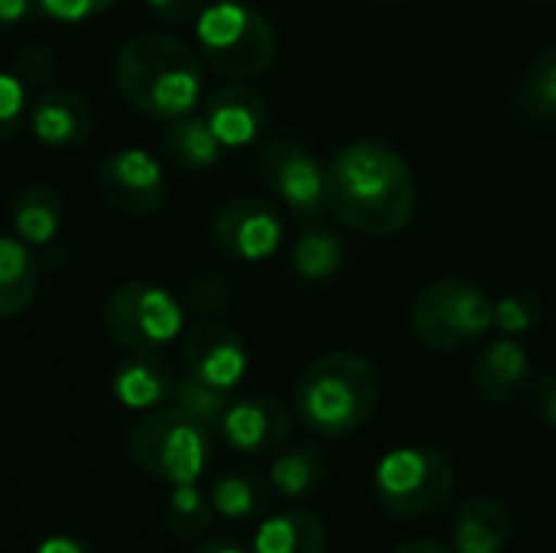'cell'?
<instances>
[{
    "label": "cell",
    "mask_w": 556,
    "mask_h": 553,
    "mask_svg": "<svg viewBox=\"0 0 556 553\" xmlns=\"http://www.w3.org/2000/svg\"><path fill=\"white\" fill-rule=\"evenodd\" d=\"M410 329L433 352L472 349L495 332V300L476 280L440 277L417 293Z\"/></svg>",
    "instance_id": "obj_5"
},
{
    "label": "cell",
    "mask_w": 556,
    "mask_h": 553,
    "mask_svg": "<svg viewBox=\"0 0 556 553\" xmlns=\"http://www.w3.org/2000/svg\"><path fill=\"white\" fill-rule=\"evenodd\" d=\"M26 117H29L26 85L13 72H0V143L16 137Z\"/></svg>",
    "instance_id": "obj_31"
},
{
    "label": "cell",
    "mask_w": 556,
    "mask_h": 553,
    "mask_svg": "<svg viewBox=\"0 0 556 553\" xmlns=\"http://www.w3.org/2000/svg\"><path fill=\"white\" fill-rule=\"evenodd\" d=\"M182 365L186 375L218 391H235L248 375V345L231 326L202 319L182 339Z\"/></svg>",
    "instance_id": "obj_12"
},
{
    "label": "cell",
    "mask_w": 556,
    "mask_h": 553,
    "mask_svg": "<svg viewBox=\"0 0 556 553\" xmlns=\"http://www.w3.org/2000/svg\"><path fill=\"white\" fill-rule=\"evenodd\" d=\"M218 430L231 450L244 456H267V453H277L290 440L293 417L277 398L251 394V398L228 404Z\"/></svg>",
    "instance_id": "obj_13"
},
{
    "label": "cell",
    "mask_w": 556,
    "mask_h": 553,
    "mask_svg": "<svg viewBox=\"0 0 556 553\" xmlns=\"http://www.w3.org/2000/svg\"><path fill=\"white\" fill-rule=\"evenodd\" d=\"M212 502L195 489V482L186 486H173L169 502H166V525L169 535L179 541H199L208 525H212Z\"/></svg>",
    "instance_id": "obj_27"
},
{
    "label": "cell",
    "mask_w": 556,
    "mask_h": 553,
    "mask_svg": "<svg viewBox=\"0 0 556 553\" xmlns=\"http://www.w3.org/2000/svg\"><path fill=\"white\" fill-rule=\"evenodd\" d=\"M13 75L23 81V85H36V88H46L52 78H55V52L42 42H29L16 52V62H13Z\"/></svg>",
    "instance_id": "obj_32"
},
{
    "label": "cell",
    "mask_w": 556,
    "mask_h": 553,
    "mask_svg": "<svg viewBox=\"0 0 556 553\" xmlns=\"http://www.w3.org/2000/svg\"><path fill=\"white\" fill-rule=\"evenodd\" d=\"M101 323L108 336L127 352H163L182 336L186 310L166 287L150 280H127L108 293Z\"/></svg>",
    "instance_id": "obj_8"
},
{
    "label": "cell",
    "mask_w": 556,
    "mask_h": 553,
    "mask_svg": "<svg viewBox=\"0 0 556 553\" xmlns=\"http://www.w3.org/2000/svg\"><path fill=\"white\" fill-rule=\"evenodd\" d=\"M117 0H36V10L55 23H85L108 13Z\"/></svg>",
    "instance_id": "obj_33"
},
{
    "label": "cell",
    "mask_w": 556,
    "mask_h": 553,
    "mask_svg": "<svg viewBox=\"0 0 556 553\" xmlns=\"http://www.w3.org/2000/svg\"><path fill=\"white\" fill-rule=\"evenodd\" d=\"M381 404V372L355 352H329L303 368L293 385L300 424L323 437L342 440L362 430Z\"/></svg>",
    "instance_id": "obj_3"
},
{
    "label": "cell",
    "mask_w": 556,
    "mask_h": 553,
    "mask_svg": "<svg viewBox=\"0 0 556 553\" xmlns=\"http://www.w3.org/2000/svg\"><path fill=\"white\" fill-rule=\"evenodd\" d=\"M329 531L313 512H280L270 515L257 535L251 553H326Z\"/></svg>",
    "instance_id": "obj_21"
},
{
    "label": "cell",
    "mask_w": 556,
    "mask_h": 553,
    "mask_svg": "<svg viewBox=\"0 0 556 553\" xmlns=\"http://www.w3.org/2000/svg\"><path fill=\"white\" fill-rule=\"evenodd\" d=\"M511 541V515L495 499H469L453 518L456 553H505Z\"/></svg>",
    "instance_id": "obj_17"
},
{
    "label": "cell",
    "mask_w": 556,
    "mask_h": 553,
    "mask_svg": "<svg viewBox=\"0 0 556 553\" xmlns=\"http://www.w3.org/2000/svg\"><path fill=\"white\" fill-rule=\"evenodd\" d=\"M195 46L202 62L228 81L257 78L277 59L270 20L244 0L205 3L195 16Z\"/></svg>",
    "instance_id": "obj_4"
},
{
    "label": "cell",
    "mask_w": 556,
    "mask_h": 553,
    "mask_svg": "<svg viewBox=\"0 0 556 553\" xmlns=\"http://www.w3.org/2000/svg\"><path fill=\"white\" fill-rule=\"evenodd\" d=\"M420 189L401 150L358 137L326 163V212L358 235H401L417 215Z\"/></svg>",
    "instance_id": "obj_1"
},
{
    "label": "cell",
    "mask_w": 556,
    "mask_h": 553,
    "mask_svg": "<svg viewBox=\"0 0 556 553\" xmlns=\"http://www.w3.org/2000/svg\"><path fill=\"white\" fill-rule=\"evenodd\" d=\"M257 173L283 202V209L303 222L319 225L326 215V166L313 150L293 137H274L257 153Z\"/></svg>",
    "instance_id": "obj_9"
},
{
    "label": "cell",
    "mask_w": 556,
    "mask_h": 553,
    "mask_svg": "<svg viewBox=\"0 0 556 553\" xmlns=\"http://www.w3.org/2000/svg\"><path fill=\"white\" fill-rule=\"evenodd\" d=\"M544 323V306L538 300V293L521 290V293H505L502 300H495V329L502 336L521 339L528 332H534Z\"/></svg>",
    "instance_id": "obj_29"
},
{
    "label": "cell",
    "mask_w": 556,
    "mask_h": 553,
    "mask_svg": "<svg viewBox=\"0 0 556 553\" xmlns=\"http://www.w3.org/2000/svg\"><path fill=\"white\" fill-rule=\"evenodd\" d=\"M329 476V466H326V456L323 450L303 443V447H293L287 453H280L274 463H270V489L283 499H306V495H316L323 489Z\"/></svg>",
    "instance_id": "obj_24"
},
{
    "label": "cell",
    "mask_w": 556,
    "mask_h": 553,
    "mask_svg": "<svg viewBox=\"0 0 556 553\" xmlns=\"http://www.w3.org/2000/svg\"><path fill=\"white\" fill-rule=\"evenodd\" d=\"M39 290V261L16 235H0V319L20 316Z\"/></svg>",
    "instance_id": "obj_20"
},
{
    "label": "cell",
    "mask_w": 556,
    "mask_h": 553,
    "mask_svg": "<svg viewBox=\"0 0 556 553\" xmlns=\"http://www.w3.org/2000/svg\"><path fill=\"white\" fill-rule=\"evenodd\" d=\"M98 189L117 212L153 215L166 199V176L143 147H121L101 160Z\"/></svg>",
    "instance_id": "obj_11"
},
{
    "label": "cell",
    "mask_w": 556,
    "mask_h": 553,
    "mask_svg": "<svg viewBox=\"0 0 556 553\" xmlns=\"http://www.w3.org/2000/svg\"><path fill=\"white\" fill-rule=\"evenodd\" d=\"M345 244L336 231L329 228H319V225H309L296 241H293V251H290V267L300 280L306 284H326L332 280L336 274H342L345 267Z\"/></svg>",
    "instance_id": "obj_23"
},
{
    "label": "cell",
    "mask_w": 556,
    "mask_h": 553,
    "mask_svg": "<svg viewBox=\"0 0 556 553\" xmlns=\"http://www.w3.org/2000/svg\"><path fill=\"white\" fill-rule=\"evenodd\" d=\"M169 401L179 407V411H186V414H192L195 420H202L205 427H218L222 424V417H225V411H228V391H218V388H212V385H205V381H199V378H192V375H182V378H176L173 381V394H169Z\"/></svg>",
    "instance_id": "obj_28"
},
{
    "label": "cell",
    "mask_w": 556,
    "mask_h": 553,
    "mask_svg": "<svg viewBox=\"0 0 556 553\" xmlns=\"http://www.w3.org/2000/svg\"><path fill=\"white\" fill-rule=\"evenodd\" d=\"M195 553H251V551H244V548H241V544H235V541L218 538V541H205V544H202Z\"/></svg>",
    "instance_id": "obj_39"
},
{
    "label": "cell",
    "mask_w": 556,
    "mask_h": 553,
    "mask_svg": "<svg viewBox=\"0 0 556 553\" xmlns=\"http://www.w3.org/2000/svg\"><path fill=\"white\" fill-rule=\"evenodd\" d=\"M208 231L218 254L235 264H261L274 257L283 244L280 212L257 196H235L222 202L212 215Z\"/></svg>",
    "instance_id": "obj_10"
},
{
    "label": "cell",
    "mask_w": 556,
    "mask_h": 553,
    "mask_svg": "<svg viewBox=\"0 0 556 553\" xmlns=\"http://www.w3.org/2000/svg\"><path fill=\"white\" fill-rule=\"evenodd\" d=\"M518 108L534 121H556V46H547L528 65L518 85Z\"/></svg>",
    "instance_id": "obj_25"
},
{
    "label": "cell",
    "mask_w": 556,
    "mask_h": 553,
    "mask_svg": "<svg viewBox=\"0 0 556 553\" xmlns=\"http://www.w3.org/2000/svg\"><path fill=\"white\" fill-rule=\"evenodd\" d=\"M186 303L195 316L202 319H215L225 316L228 303H231V290L228 280L215 277V274H192L186 284Z\"/></svg>",
    "instance_id": "obj_30"
},
{
    "label": "cell",
    "mask_w": 556,
    "mask_h": 553,
    "mask_svg": "<svg viewBox=\"0 0 556 553\" xmlns=\"http://www.w3.org/2000/svg\"><path fill=\"white\" fill-rule=\"evenodd\" d=\"M33 10H36V0H0V36L26 23Z\"/></svg>",
    "instance_id": "obj_36"
},
{
    "label": "cell",
    "mask_w": 556,
    "mask_h": 553,
    "mask_svg": "<svg viewBox=\"0 0 556 553\" xmlns=\"http://www.w3.org/2000/svg\"><path fill=\"white\" fill-rule=\"evenodd\" d=\"M121 98L147 117L179 121L195 114L205 95V62L199 49L169 33H137L114 59Z\"/></svg>",
    "instance_id": "obj_2"
},
{
    "label": "cell",
    "mask_w": 556,
    "mask_h": 553,
    "mask_svg": "<svg viewBox=\"0 0 556 553\" xmlns=\"http://www.w3.org/2000/svg\"><path fill=\"white\" fill-rule=\"evenodd\" d=\"M173 372L160 359V352H134V359L121 362L114 372V398L124 407L150 411L173 394Z\"/></svg>",
    "instance_id": "obj_19"
},
{
    "label": "cell",
    "mask_w": 556,
    "mask_h": 553,
    "mask_svg": "<svg viewBox=\"0 0 556 553\" xmlns=\"http://www.w3.org/2000/svg\"><path fill=\"white\" fill-rule=\"evenodd\" d=\"M208 502L218 515L244 521V518H254L267 505V489L251 473H228V476L215 479Z\"/></svg>",
    "instance_id": "obj_26"
},
{
    "label": "cell",
    "mask_w": 556,
    "mask_h": 553,
    "mask_svg": "<svg viewBox=\"0 0 556 553\" xmlns=\"http://www.w3.org/2000/svg\"><path fill=\"white\" fill-rule=\"evenodd\" d=\"M456 489V466L433 447H397L375 469V495L391 518L417 521L440 512Z\"/></svg>",
    "instance_id": "obj_7"
},
{
    "label": "cell",
    "mask_w": 556,
    "mask_h": 553,
    "mask_svg": "<svg viewBox=\"0 0 556 553\" xmlns=\"http://www.w3.org/2000/svg\"><path fill=\"white\" fill-rule=\"evenodd\" d=\"M36 553H94V551H91L85 541H78V538L59 535V538H49V541H42Z\"/></svg>",
    "instance_id": "obj_37"
},
{
    "label": "cell",
    "mask_w": 556,
    "mask_h": 553,
    "mask_svg": "<svg viewBox=\"0 0 556 553\" xmlns=\"http://www.w3.org/2000/svg\"><path fill=\"white\" fill-rule=\"evenodd\" d=\"M26 124L42 147L72 150L91 137V108L72 88H46L29 104Z\"/></svg>",
    "instance_id": "obj_15"
},
{
    "label": "cell",
    "mask_w": 556,
    "mask_h": 553,
    "mask_svg": "<svg viewBox=\"0 0 556 553\" xmlns=\"http://www.w3.org/2000/svg\"><path fill=\"white\" fill-rule=\"evenodd\" d=\"M10 222H13L16 238L26 241L29 248L52 244L62 231V222H65V202L52 186L29 183L13 196Z\"/></svg>",
    "instance_id": "obj_18"
},
{
    "label": "cell",
    "mask_w": 556,
    "mask_h": 553,
    "mask_svg": "<svg viewBox=\"0 0 556 553\" xmlns=\"http://www.w3.org/2000/svg\"><path fill=\"white\" fill-rule=\"evenodd\" d=\"M472 385L492 404L515 401L531 385V352L525 342L511 336L485 342L472 362Z\"/></svg>",
    "instance_id": "obj_16"
},
{
    "label": "cell",
    "mask_w": 556,
    "mask_h": 553,
    "mask_svg": "<svg viewBox=\"0 0 556 553\" xmlns=\"http://www.w3.org/2000/svg\"><path fill=\"white\" fill-rule=\"evenodd\" d=\"M534 411L541 414V420L556 430V372H544L534 381Z\"/></svg>",
    "instance_id": "obj_35"
},
{
    "label": "cell",
    "mask_w": 556,
    "mask_h": 553,
    "mask_svg": "<svg viewBox=\"0 0 556 553\" xmlns=\"http://www.w3.org/2000/svg\"><path fill=\"white\" fill-rule=\"evenodd\" d=\"M202 117L208 121L212 134L222 140L225 150L251 147L264 137L270 124V108L264 95L248 81H228L208 91L202 104Z\"/></svg>",
    "instance_id": "obj_14"
},
{
    "label": "cell",
    "mask_w": 556,
    "mask_h": 553,
    "mask_svg": "<svg viewBox=\"0 0 556 553\" xmlns=\"http://www.w3.org/2000/svg\"><path fill=\"white\" fill-rule=\"evenodd\" d=\"M538 3H551V0H538Z\"/></svg>",
    "instance_id": "obj_41"
},
{
    "label": "cell",
    "mask_w": 556,
    "mask_h": 553,
    "mask_svg": "<svg viewBox=\"0 0 556 553\" xmlns=\"http://www.w3.org/2000/svg\"><path fill=\"white\" fill-rule=\"evenodd\" d=\"M143 3L153 16H160L166 23H189V20L195 23V16L202 13V7L208 0H143Z\"/></svg>",
    "instance_id": "obj_34"
},
{
    "label": "cell",
    "mask_w": 556,
    "mask_h": 553,
    "mask_svg": "<svg viewBox=\"0 0 556 553\" xmlns=\"http://www.w3.org/2000/svg\"><path fill=\"white\" fill-rule=\"evenodd\" d=\"M127 453L134 466H140L143 473L163 482L173 486L199 482L212 456V427L179 411L176 404L163 411H150L130 427Z\"/></svg>",
    "instance_id": "obj_6"
},
{
    "label": "cell",
    "mask_w": 556,
    "mask_h": 553,
    "mask_svg": "<svg viewBox=\"0 0 556 553\" xmlns=\"http://www.w3.org/2000/svg\"><path fill=\"white\" fill-rule=\"evenodd\" d=\"M375 3H401V0H375Z\"/></svg>",
    "instance_id": "obj_40"
},
{
    "label": "cell",
    "mask_w": 556,
    "mask_h": 553,
    "mask_svg": "<svg viewBox=\"0 0 556 553\" xmlns=\"http://www.w3.org/2000/svg\"><path fill=\"white\" fill-rule=\"evenodd\" d=\"M394 553H456V551H450V548H443V544H437V541H407V544L394 548Z\"/></svg>",
    "instance_id": "obj_38"
},
{
    "label": "cell",
    "mask_w": 556,
    "mask_h": 553,
    "mask_svg": "<svg viewBox=\"0 0 556 553\" xmlns=\"http://www.w3.org/2000/svg\"><path fill=\"white\" fill-rule=\"evenodd\" d=\"M163 150L182 169H212L225 153L222 140L212 134L202 114H186L179 121H169L163 134Z\"/></svg>",
    "instance_id": "obj_22"
}]
</instances>
